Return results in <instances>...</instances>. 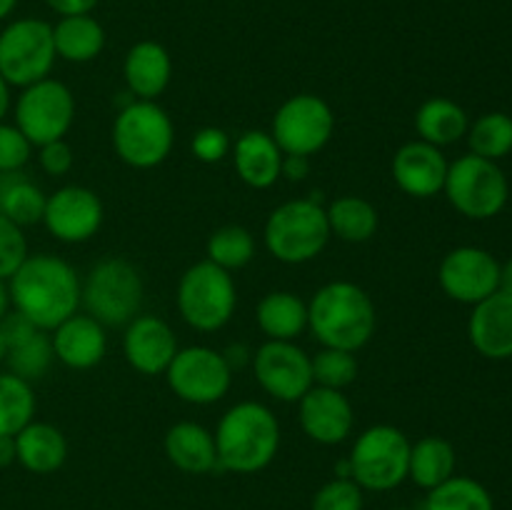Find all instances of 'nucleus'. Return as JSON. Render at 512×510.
Returning a JSON list of instances; mask_svg holds the SVG:
<instances>
[{
  "instance_id": "nucleus-1",
  "label": "nucleus",
  "mask_w": 512,
  "mask_h": 510,
  "mask_svg": "<svg viewBox=\"0 0 512 510\" xmlns=\"http://www.w3.org/2000/svg\"><path fill=\"white\" fill-rule=\"evenodd\" d=\"M80 285L83 280L65 258L30 253L8 280L10 308L50 333L80 310Z\"/></svg>"
},
{
  "instance_id": "nucleus-2",
  "label": "nucleus",
  "mask_w": 512,
  "mask_h": 510,
  "mask_svg": "<svg viewBox=\"0 0 512 510\" xmlns=\"http://www.w3.org/2000/svg\"><path fill=\"white\" fill-rule=\"evenodd\" d=\"M378 310L365 288L353 280H330L308 303V330L320 348L358 353L373 340Z\"/></svg>"
},
{
  "instance_id": "nucleus-3",
  "label": "nucleus",
  "mask_w": 512,
  "mask_h": 510,
  "mask_svg": "<svg viewBox=\"0 0 512 510\" xmlns=\"http://www.w3.org/2000/svg\"><path fill=\"white\" fill-rule=\"evenodd\" d=\"M218 468L253 475L268 468L280 450V420L258 400H243L228 408L215 428Z\"/></svg>"
},
{
  "instance_id": "nucleus-4",
  "label": "nucleus",
  "mask_w": 512,
  "mask_h": 510,
  "mask_svg": "<svg viewBox=\"0 0 512 510\" xmlns=\"http://www.w3.org/2000/svg\"><path fill=\"white\" fill-rule=\"evenodd\" d=\"M110 140L115 155L130 168H158L173 153L175 123L158 100L130 98L115 115Z\"/></svg>"
},
{
  "instance_id": "nucleus-5",
  "label": "nucleus",
  "mask_w": 512,
  "mask_h": 510,
  "mask_svg": "<svg viewBox=\"0 0 512 510\" xmlns=\"http://www.w3.org/2000/svg\"><path fill=\"white\" fill-rule=\"evenodd\" d=\"M143 300L145 283L138 265L120 255L98 260L80 285V305L105 328H125L140 315Z\"/></svg>"
},
{
  "instance_id": "nucleus-6",
  "label": "nucleus",
  "mask_w": 512,
  "mask_h": 510,
  "mask_svg": "<svg viewBox=\"0 0 512 510\" xmlns=\"http://www.w3.org/2000/svg\"><path fill=\"white\" fill-rule=\"evenodd\" d=\"M328 213L315 198H298L270 210L263 225L265 250L278 263L305 265L320 258L330 243Z\"/></svg>"
},
{
  "instance_id": "nucleus-7",
  "label": "nucleus",
  "mask_w": 512,
  "mask_h": 510,
  "mask_svg": "<svg viewBox=\"0 0 512 510\" xmlns=\"http://www.w3.org/2000/svg\"><path fill=\"white\" fill-rule=\"evenodd\" d=\"M175 305L185 325L198 333H218L233 320L238 308L233 273L218 268L210 260H198L180 275Z\"/></svg>"
},
{
  "instance_id": "nucleus-8",
  "label": "nucleus",
  "mask_w": 512,
  "mask_h": 510,
  "mask_svg": "<svg viewBox=\"0 0 512 510\" xmlns=\"http://www.w3.org/2000/svg\"><path fill=\"white\" fill-rule=\"evenodd\" d=\"M410 440L400 428L378 423L355 438L348 455L350 478L363 490L385 493L408 480Z\"/></svg>"
},
{
  "instance_id": "nucleus-9",
  "label": "nucleus",
  "mask_w": 512,
  "mask_h": 510,
  "mask_svg": "<svg viewBox=\"0 0 512 510\" xmlns=\"http://www.w3.org/2000/svg\"><path fill=\"white\" fill-rule=\"evenodd\" d=\"M55 60L53 25L48 20L18 18L0 30V75L10 88H28L50 78Z\"/></svg>"
},
{
  "instance_id": "nucleus-10",
  "label": "nucleus",
  "mask_w": 512,
  "mask_h": 510,
  "mask_svg": "<svg viewBox=\"0 0 512 510\" xmlns=\"http://www.w3.org/2000/svg\"><path fill=\"white\" fill-rule=\"evenodd\" d=\"M443 193L460 215L470 220H488L505 208L510 188L495 160L470 153L448 165Z\"/></svg>"
},
{
  "instance_id": "nucleus-11",
  "label": "nucleus",
  "mask_w": 512,
  "mask_h": 510,
  "mask_svg": "<svg viewBox=\"0 0 512 510\" xmlns=\"http://www.w3.org/2000/svg\"><path fill=\"white\" fill-rule=\"evenodd\" d=\"M13 118L33 148L65 140L75 123V95L63 80L43 78L28 88H20Z\"/></svg>"
},
{
  "instance_id": "nucleus-12",
  "label": "nucleus",
  "mask_w": 512,
  "mask_h": 510,
  "mask_svg": "<svg viewBox=\"0 0 512 510\" xmlns=\"http://www.w3.org/2000/svg\"><path fill=\"white\" fill-rule=\"evenodd\" d=\"M270 135L283 155L313 158L335 135V113L325 98L315 93L290 95L273 115Z\"/></svg>"
},
{
  "instance_id": "nucleus-13",
  "label": "nucleus",
  "mask_w": 512,
  "mask_h": 510,
  "mask_svg": "<svg viewBox=\"0 0 512 510\" xmlns=\"http://www.w3.org/2000/svg\"><path fill=\"white\" fill-rule=\"evenodd\" d=\"M235 370L220 350L210 345H188L175 353L165 370V380L173 395L190 405L220 403L233 388Z\"/></svg>"
},
{
  "instance_id": "nucleus-14",
  "label": "nucleus",
  "mask_w": 512,
  "mask_h": 510,
  "mask_svg": "<svg viewBox=\"0 0 512 510\" xmlns=\"http://www.w3.org/2000/svg\"><path fill=\"white\" fill-rule=\"evenodd\" d=\"M250 365L260 388L278 403H298L315 385L310 355L295 340H265Z\"/></svg>"
},
{
  "instance_id": "nucleus-15",
  "label": "nucleus",
  "mask_w": 512,
  "mask_h": 510,
  "mask_svg": "<svg viewBox=\"0 0 512 510\" xmlns=\"http://www.w3.org/2000/svg\"><path fill=\"white\" fill-rule=\"evenodd\" d=\"M103 220V200L95 190L85 188V185H63L45 200L43 225L60 243H88L100 233Z\"/></svg>"
},
{
  "instance_id": "nucleus-16",
  "label": "nucleus",
  "mask_w": 512,
  "mask_h": 510,
  "mask_svg": "<svg viewBox=\"0 0 512 510\" xmlns=\"http://www.w3.org/2000/svg\"><path fill=\"white\" fill-rule=\"evenodd\" d=\"M438 283L455 303L478 305L500 290V263L475 245L450 250L438 268Z\"/></svg>"
},
{
  "instance_id": "nucleus-17",
  "label": "nucleus",
  "mask_w": 512,
  "mask_h": 510,
  "mask_svg": "<svg viewBox=\"0 0 512 510\" xmlns=\"http://www.w3.org/2000/svg\"><path fill=\"white\" fill-rule=\"evenodd\" d=\"M298 420L313 443L340 445L353 435L355 408L345 390L313 385L298 400Z\"/></svg>"
},
{
  "instance_id": "nucleus-18",
  "label": "nucleus",
  "mask_w": 512,
  "mask_h": 510,
  "mask_svg": "<svg viewBox=\"0 0 512 510\" xmlns=\"http://www.w3.org/2000/svg\"><path fill=\"white\" fill-rule=\"evenodd\" d=\"M180 350L178 335L168 320L140 313L125 325L123 355L130 368L140 375H165Z\"/></svg>"
},
{
  "instance_id": "nucleus-19",
  "label": "nucleus",
  "mask_w": 512,
  "mask_h": 510,
  "mask_svg": "<svg viewBox=\"0 0 512 510\" xmlns=\"http://www.w3.org/2000/svg\"><path fill=\"white\" fill-rule=\"evenodd\" d=\"M448 160H445L443 148L425 143V140H410L400 145L398 153L393 155V173L395 185L410 198H433L443 193L445 178H448Z\"/></svg>"
},
{
  "instance_id": "nucleus-20",
  "label": "nucleus",
  "mask_w": 512,
  "mask_h": 510,
  "mask_svg": "<svg viewBox=\"0 0 512 510\" xmlns=\"http://www.w3.org/2000/svg\"><path fill=\"white\" fill-rule=\"evenodd\" d=\"M55 360L70 370H90L108 355V328L88 313H75L50 330Z\"/></svg>"
},
{
  "instance_id": "nucleus-21",
  "label": "nucleus",
  "mask_w": 512,
  "mask_h": 510,
  "mask_svg": "<svg viewBox=\"0 0 512 510\" xmlns=\"http://www.w3.org/2000/svg\"><path fill=\"white\" fill-rule=\"evenodd\" d=\"M123 80L130 98L158 100L173 80V58L158 40L130 45L123 60Z\"/></svg>"
},
{
  "instance_id": "nucleus-22",
  "label": "nucleus",
  "mask_w": 512,
  "mask_h": 510,
  "mask_svg": "<svg viewBox=\"0 0 512 510\" xmlns=\"http://www.w3.org/2000/svg\"><path fill=\"white\" fill-rule=\"evenodd\" d=\"M473 348L490 360L512 358V298L503 290L473 305L468 320Z\"/></svg>"
},
{
  "instance_id": "nucleus-23",
  "label": "nucleus",
  "mask_w": 512,
  "mask_h": 510,
  "mask_svg": "<svg viewBox=\"0 0 512 510\" xmlns=\"http://www.w3.org/2000/svg\"><path fill=\"white\" fill-rule=\"evenodd\" d=\"M235 175L253 190H268L280 180L283 150L268 130H245L233 143Z\"/></svg>"
},
{
  "instance_id": "nucleus-24",
  "label": "nucleus",
  "mask_w": 512,
  "mask_h": 510,
  "mask_svg": "<svg viewBox=\"0 0 512 510\" xmlns=\"http://www.w3.org/2000/svg\"><path fill=\"white\" fill-rule=\"evenodd\" d=\"M165 458L188 475H205L218 468L215 435L195 420H180L170 425L163 440Z\"/></svg>"
},
{
  "instance_id": "nucleus-25",
  "label": "nucleus",
  "mask_w": 512,
  "mask_h": 510,
  "mask_svg": "<svg viewBox=\"0 0 512 510\" xmlns=\"http://www.w3.org/2000/svg\"><path fill=\"white\" fill-rule=\"evenodd\" d=\"M68 460V440L63 430L45 420H33L15 435V463L35 475H50Z\"/></svg>"
},
{
  "instance_id": "nucleus-26",
  "label": "nucleus",
  "mask_w": 512,
  "mask_h": 510,
  "mask_svg": "<svg viewBox=\"0 0 512 510\" xmlns=\"http://www.w3.org/2000/svg\"><path fill=\"white\" fill-rule=\"evenodd\" d=\"M255 320L268 340H298L308 330V303L290 290H270L260 298Z\"/></svg>"
},
{
  "instance_id": "nucleus-27",
  "label": "nucleus",
  "mask_w": 512,
  "mask_h": 510,
  "mask_svg": "<svg viewBox=\"0 0 512 510\" xmlns=\"http://www.w3.org/2000/svg\"><path fill=\"white\" fill-rule=\"evenodd\" d=\"M55 55L65 63L83 65L98 58L105 48V28L90 13L63 15L53 25Z\"/></svg>"
},
{
  "instance_id": "nucleus-28",
  "label": "nucleus",
  "mask_w": 512,
  "mask_h": 510,
  "mask_svg": "<svg viewBox=\"0 0 512 510\" xmlns=\"http://www.w3.org/2000/svg\"><path fill=\"white\" fill-rule=\"evenodd\" d=\"M468 113L450 98H428L415 113L418 138L435 148H445L468 135Z\"/></svg>"
},
{
  "instance_id": "nucleus-29",
  "label": "nucleus",
  "mask_w": 512,
  "mask_h": 510,
  "mask_svg": "<svg viewBox=\"0 0 512 510\" xmlns=\"http://www.w3.org/2000/svg\"><path fill=\"white\" fill-rule=\"evenodd\" d=\"M328 213L330 235L343 243H368L380 228V213L363 195H340L325 208Z\"/></svg>"
},
{
  "instance_id": "nucleus-30",
  "label": "nucleus",
  "mask_w": 512,
  "mask_h": 510,
  "mask_svg": "<svg viewBox=\"0 0 512 510\" xmlns=\"http://www.w3.org/2000/svg\"><path fill=\"white\" fill-rule=\"evenodd\" d=\"M455 475V448L440 435H425L410 445L408 478L418 488L433 490Z\"/></svg>"
},
{
  "instance_id": "nucleus-31",
  "label": "nucleus",
  "mask_w": 512,
  "mask_h": 510,
  "mask_svg": "<svg viewBox=\"0 0 512 510\" xmlns=\"http://www.w3.org/2000/svg\"><path fill=\"white\" fill-rule=\"evenodd\" d=\"M45 200L48 195L28 175L10 173L0 180V213L20 228L43 223Z\"/></svg>"
},
{
  "instance_id": "nucleus-32",
  "label": "nucleus",
  "mask_w": 512,
  "mask_h": 510,
  "mask_svg": "<svg viewBox=\"0 0 512 510\" xmlns=\"http://www.w3.org/2000/svg\"><path fill=\"white\" fill-rule=\"evenodd\" d=\"M255 253H258L255 235L245 225H220L208 235V243H205V260L228 273L243 270L245 265L253 263Z\"/></svg>"
},
{
  "instance_id": "nucleus-33",
  "label": "nucleus",
  "mask_w": 512,
  "mask_h": 510,
  "mask_svg": "<svg viewBox=\"0 0 512 510\" xmlns=\"http://www.w3.org/2000/svg\"><path fill=\"white\" fill-rule=\"evenodd\" d=\"M38 398L33 383L18 378L8 370L0 373V435H18L35 420Z\"/></svg>"
},
{
  "instance_id": "nucleus-34",
  "label": "nucleus",
  "mask_w": 512,
  "mask_h": 510,
  "mask_svg": "<svg viewBox=\"0 0 512 510\" xmlns=\"http://www.w3.org/2000/svg\"><path fill=\"white\" fill-rule=\"evenodd\" d=\"M425 510H495V503L483 483L453 475L443 485L428 490Z\"/></svg>"
},
{
  "instance_id": "nucleus-35",
  "label": "nucleus",
  "mask_w": 512,
  "mask_h": 510,
  "mask_svg": "<svg viewBox=\"0 0 512 510\" xmlns=\"http://www.w3.org/2000/svg\"><path fill=\"white\" fill-rule=\"evenodd\" d=\"M8 370L18 378L28 380V383H35V380L45 378L48 370L53 368L55 363V350L53 340H50V333L45 330H35L33 335H28L25 340L15 343L13 348L8 350Z\"/></svg>"
},
{
  "instance_id": "nucleus-36",
  "label": "nucleus",
  "mask_w": 512,
  "mask_h": 510,
  "mask_svg": "<svg viewBox=\"0 0 512 510\" xmlns=\"http://www.w3.org/2000/svg\"><path fill=\"white\" fill-rule=\"evenodd\" d=\"M470 153L495 160L512 153V118L505 113H485L468 128Z\"/></svg>"
},
{
  "instance_id": "nucleus-37",
  "label": "nucleus",
  "mask_w": 512,
  "mask_h": 510,
  "mask_svg": "<svg viewBox=\"0 0 512 510\" xmlns=\"http://www.w3.org/2000/svg\"><path fill=\"white\" fill-rule=\"evenodd\" d=\"M313 365V383L323 388L345 390L358 380V358L350 350L340 348H320L318 353L310 355Z\"/></svg>"
},
{
  "instance_id": "nucleus-38",
  "label": "nucleus",
  "mask_w": 512,
  "mask_h": 510,
  "mask_svg": "<svg viewBox=\"0 0 512 510\" xmlns=\"http://www.w3.org/2000/svg\"><path fill=\"white\" fill-rule=\"evenodd\" d=\"M310 510H363V488L353 478H333L313 495Z\"/></svg>"
},
{
  "instance_id": "nucleus-39",
  "label": "nucleus",
  "mask_w": 512,
  "mask_h": 510,
  "mask_svg": "<svg viewBox=\"0 0 512 510\" xmlns=\"http://www.w3.org/2000/svg\"><path fill=\"white\" fill-rule=\"evenodd\" d=\"M28 255V240H25L23 228L0 213V280L8 283L10 275L23 265Z\"/></svg>"
},
{
  "instance_id": "nucleus-40",
  "label": "nucleus",
  "mask_w": 512,
  "mask_h": 510,
  "mask_svg": "<svg viewBox=\"0 0 512 510\" xmlns=\"http://www.w3.org/2000/svg\"><path fill=\"white\" fill-rule=\"evenodd\" d=\"M33 155V145L15 123H0V175L20 173Z\"/></svg>"
},
{
  "instance_id": "nucleus-41",
  "label": "nucleus",
  "mask_w": 512,
  "mask_h": 510,
  "mask_svg": "<svg viewBox=\"0 0 512 510\" xmlns=\"http://www.w3.org/2000/svg\"><path fill=\"white\" fill-rule=\"evenodd\" d=\"M230 150H233V140L223 128H215V125H205L190 140V153L200 163H220V160L228 158Z\"/></svg>"
},
{
  "instance_id": "nucleus-42",
  "label": "nucleus",
  "mask_w": 512,
  "mask_h": 510,
  "mask_svg": "<svg viewBox=\"0 0 512 510\" xmlns=\"http://www.w3.org/2000/svg\"><path fill=\"white\" fill-rule=\"evenodd\" d=\"M38 165L50 178H65L75 165V155L68 140H55V143L40 145Z\"/></svg>"
},
{
  "instance_id": "nucleus-43",
  "label": "nucleus",
  "mask_w": 512,
  "mask_h": 510,
  "mask_svg": "<svg viewBox=\"0 0 512 510\" xmlns=\"http://www.w3.org/2000/svg\"><path fill=\"white\" fill-rule=\"evenodd\" d=\"M310 175V158L305 155H283V170L280 178L290 180V183H300Z\"/></svg>"
},
{
  "instance_id": "nucleus-44",
  "label": "nucleus",
  "mask_w": 512,
  "mask_h": 510,
  "mask_svg": "<svg viewBox=\"0 0 512 510\" xmlns=\"http://www.w3.org/2000/svg\"><path fill=\"white\" fill-rule=\"evenodd\" d=\"M48 8L53 13H58L60 18L63 15H83V13H93L98 0H45Z\"/></svg>"
},
{
  "instance_id": "nucleus-45",
  "label": "nucleus",
  "mask_w": 512,
  "mask_h": 510,
  "mask_svg": "<svg viewBox=\"0 0 512 510\" xmlns=\"http://www.w3.org/2000/svg\"><path fill=\"white\" fill-rule=\"evenodd\" d=\"M223 355H225V360H228L230 368H233V370H238L240 365H245V363H250V360H253V353H250L245 345H230L228 350H223Z\"/></svg>"
},
{
  "instance_id": "nucleus-46",
  "label": "nucleus",
  "mask_w": 512,
  "mask_h": 510,
  "mask_svg": "<svg viewBox=\"0 0 512 510\" xmlns=\"http://www.w3.org/2000/svg\"><path fill=\"white\" fill-rule=\"evenodd\" d=\"M15 463V435H0V468Z\"/></svg>"
},
{
  "instance_id": "nucleus-47",
  "label": "nucleus",
  "mask_w": 512,
  "mask_h": 510,
  "mask_svg": "<svg viewBox=\"0 0 512 510\" xmlns=\"http://www.w3.org/2000/svg\"><path fill=\"white\" fill-rule=\"evenodd\" d=\"M13 108V98H10V85L5 83V78L0 75V123L5 120V115Z\"/></svg>"
},
{
  "instance_id": "nucleus-48",
  "label": "nucleus",
  "mask_w": 512,
  "mask_h": 510,
  "mask_svg": "<svg viewBox=\"0 0 512 510\" xmlns=\"http://www.w3.org/2000/svg\"><path fill=\"white\" fill-rule=\"evenodd\" d=\"M500 290L512 298V258L505 265H500Z\"/></svg>"
},
{
  "instance_id": "nucleus-49",
  "label": "nucleus",
  "mask_w": 512,
  "mask_h": 510,
  "mask_svg": "<svg viewBox=\"0 0 512 510\" xmlns=\"http://www.w3.org/2000/svg\"><path fill=\"white\" fill-rule=\"evenodd\" d=\"M10 313V293H8V283L0 280V323H3L5 315Z\"/></svg>"
},
{
  "instance_id": "nucleus-50",
  "label": "nucleus",
  "mask_w": 512,
  "mask_h": 510,
  "mask_svg": "<svg viewBox=\"0 0 512 510\" xmlns=\"http://www.w3.org/2000/svg\"><path fill=\"white\" fill-rule=\"evenodd\" d=\"M15 5H18V0H0V20L10 18L15 10Z\"/></svg>"
},
{
  "instance_id": "nucleus-51",
  "label": "nucleus",
  "mask_w": 512,
  "mask_h": 510,
  "mask_svg": "<svg viewBox=\"0 0 512 510\" xmlns=\"http://www.w3.org/2000/svg\"><path fill=\"white\" fill-rule=\"evenodd\" d=\"M8 340H5L3 330H0V363H5V358H8Z\"/></svg>"
},
{
  "instance_id": "nucleus-52",
  "label": "nucleus",
  "mask_w": 512,
  "mask_h": 510,
  "mask_svg": "<svg viewBox=\"0 0 512 510\" xmlns=\"http://www.w3.org/2000/svg\"><path fill=\"white\" fill-rule=\"evenodd\" d=\"M393 510H413V508H393Z\"/></svg>"
},
{
  "instance_id": "nucleus-53",
  "label": "nucleus",
  "mask_w": 512,
  "mask_h": 510,
  "mask_svg": "<svg viewBox=\"0 0 512 510\" xmlns=\"http://www.w3.org/2000/svg\"><path fill=\"white\" fill-rule=\"evenodd\" d=\"M0 180H3V175H0Z\"/></svg>"
}]
</instances>
